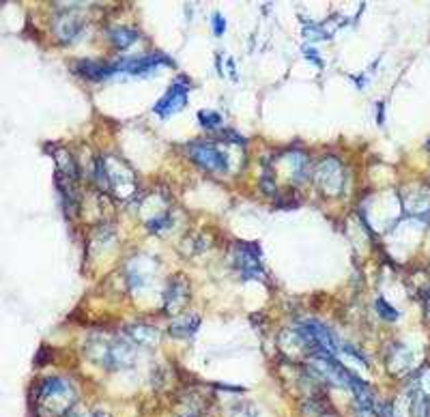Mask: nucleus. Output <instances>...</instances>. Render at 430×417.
I'll return each mask as SVG.
<instances>
[{
    "label": "nucleus",
    "instance_id": "f257e3e1",
    "mask_svg": "<svg viewBox=\"0 0 430 417\" xmlns=\"http://www.w3.org/2000/svg\"><path fill=\"white\" fill-rule=\"evenodd\" d=\"M34 403L43 417H65L74 411V387L61 376H50L37 385Z\"/></svg>",
    "mask_w": 430,
    "mask_h": 417
},
{
    "label": "nucleus",
    "instance_id": "f03ea898",
    "mask_svg": "<svg viewBox=\"0 0 430 417\" xmlns=\"http://www.w3.org/2000/svg\"><path fill=\"white\" fill-rule=\"evenodd\" d=\"M187 153L192 157L194 164H198L201 168L205 170H211V172H224L228 168V161H226V155L215 147L213 142H192L187 147Z\"/></svg>",
    "mask_w": 430,
    "mask_h": 417
},
{
    "label": "nucleus",
    "instance_id": "7ed1b4c3",
    "mask_svg": "<svg viewBox=\"0 0 430 417\" xmlns=\"http://www.w3.org/2000/svg\"><path fill=\"white\" fill-rule=\"evenodd\" d=\"M187 90H190V86H187L185 80H176V82L168 88V93L155 103L153 110H155L159 116H170V114H174V112H178V110H183L185 103H187Z\"/></svg>",
    "mask_w": 430,
    "mask_h": 417
},
{
    "label": "nucleus",
    "instance_id": "20e7f679",
    "mask_svg": "<svg viewBox=\"0 0 430 417\" xmlns=\"http://www.w3.org/2000/svg\"><path fill=\"white\" fill-rule=\"evenodd\" d=\"M76 74L86 80H105L116 74L114 63H99V61H80L76 63Z\"/></svg>",
    "mask_w": 430,
    "mask_h": 417
},
{
    "label": "nucleus",
    "instance_id": "39448f33",
    "mask_svg": "<svg viewBox=\"0 0 430 417\" xmlns=\"http://www.w3.org/2000/svg\"><path fill=\"white\" fill-rule=\"evenodd\" d=\"M411 413L413 417H430V398L418 387L411 391Z\"/></svg>",
    "mask_w": 430,
    "mask_h": 417
},
{
    "label": "nucleus",
    "instance_id": "423d86ee",
    "mask_svg": "<svg viewBox=\"0 0 430 417\" xmlns=\"http://www.w3.org/2000/svg\"><path fill=\"white\" fill-rule=\"evenodd\" d=\"M136 39H138V32H136L134 28H125V26H121V28L110 30V41H112L114 48L125 50V48H130Z\"/></svg>",
    "mask_w": 430,
    "mask_h": 417
},
{
    "label": "nucleus",
    "instance_id": "0eeeda50",
    "mask_svg": "<svg viewBox=\"0 0 430 417\" xmlns=\"http://www.w3.org/2000/svg\"><path fill=\"white\" fill-rule=\"evenodd\" d=\"M376 310H379L381 318H385V321H396L400 316V312L396 310V307H391L383 297L376 299Z\"/></svg>",
    "mask_w": 430,
    "mask_h": 417
},
{
    "label": "nucleus",
    "instance_id": "6e6552de",
    "mask_svg": "<svg viewBox=\"0 0 430 417\" xmlns=\"http://www.w3.org/2000/svg\"><path fill=\"white\" fill-rule=\"evenodd\" d=\"M198 121L203 123V127H207V130H215V127H218V125H222V116L218 114V112H201L198 114Z\"/></svg>",
    "mask_w": 430,
    "mask_h": 417
},
{
    "label": "nucleus",
    "instance_id": "1a4fd4ad",
    "mask_svg": "<svg viewBox=\"0 0 430 417\" xmlns=\"http://www.w3.org/2000/svg\"><path fill=\"white\" fill-rule=\"evenodd\" d=\"M196 327H198V323L190 325V318H187L185 323H174L170 327V334H174V336H192L196 332Z\"/></svg>",
    "mask_w": 430,
    "mask_h": 417
},
{
    "label": "nucleus",
    "instance_id": "9d476101",
    "mask_svg": "<svg viewBox=\"0 0 430 417\" xmlns=\"http://www.w3.org/2000/svg\"><path fill=\"white\" fill-rule=\"evenodd\" d=\"M376 415H379V417H398L396 409H393L389 403H381V405H376Z\"/></svg>",
    "mask_w": 430,
    "mask_h": 417
},
{
    "label": "nucleus",
    "instance_id": "9b49d317",
    "mask_svg": "<svg viewBox=\"0 0 430 417\" xmlns=\"http://www.w3.org/2000/svg\"><path fill=\"white\" fill-rule=\"evenodd\" d=\"M224 30H226V22H224V17H222L220 13H215V15H213V32L220 37V34H224Z\"/></svg>",
    "mask_w": 430,
    "mask_h": 417
},
{
    "label": "nucleus",
    "instance_id": "f8f14e48",
    "mask_svg": "<svg viewBox=\"0 0 430 417\" xmlns=\"http://www.w3.org/2000/svg\"><path fill=\"white\" fill-rule=\"evenodd\" d=\"M168 224V217H157V220L149 222V230H161L159 226H166Z\"/></svg>",
    "mask_w": 430,
    "mask_h": 417
},
{
    "label": "nucleus",
    "instance_id": "ddd939ff",
    "mask_svg": "<svg viewBox=\"0 0 430 417\" xmlns=\"http://www.w3.org/2000/svg\"><path fill=\"white\" fill-rule=\"evenodd\" d=\"M376 108H379V112H376V121H379V125H383V121H385V116H383V103H379Z\"/></svg>",
    "mask_w": 430,
    "mask_h": 417
},
{
    "label": "nucleus",
    "instance_id": "4468645a",
    "mask_svg": "<svg viewBox=\"0 0 430 417\" xmlns=\"http://www.w3.org/2000/svg\"><path fill=\"white\" fill-rule=\"evenodd\" d=\"M93 417H110V415H105V413H95Z\"/></svg>",
    "mask_w": 430,
    "mask_h": 417
},
{
    "label": "nucleus",
    "instance_id": "2eb2a0df",
    "mask_svg": "<svg viewBox=\"0 0 430 417\" xmlns=\"http://www.w3.org/2000/svg\"><path fill=\"white\" fill-rule=\"evenodd\" d=\"M185 417H194V415H185Z\"/></svg>",
    "mask_w": 430,
    "mask_h": 417
}]
</instances>
